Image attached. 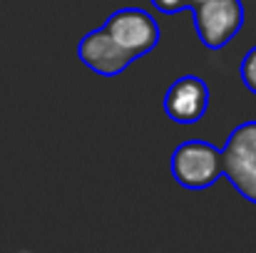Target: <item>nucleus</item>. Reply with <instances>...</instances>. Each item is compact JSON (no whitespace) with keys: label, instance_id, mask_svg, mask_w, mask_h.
I'll return each instance as SVG.
<instances>
[{"label":"nucleus","instance_id":"nucleus-1","mask_svg":"<svg viewBox=\"0 0 256 253\" xmlns=\"http://www.w3.org/2000/svg\"><path fill=\"white\" fill-rule=\"evenodd\" d=\"M172 176L179 186L189 191L209 189L222 179V149L204 139L182 142L170 159Z\"/></svg>","mask_w":256,"mask_h":253},{"label":"nucleus","instance_id":"nucleus-2","mask_svg":"<svg viewBox=\"0 0 256 253\" xmlns=\"http://www.w3.org/2000/svg\"><path fill=\"white\" fill-rule=\"evenodd\" d=\"M222 176L256 204V119L242 122L222 147Z\"/></svg>","mask_w":256,"mask_h":253},{"label":"nucleus","instance_id":"nucleus-3","mask_svg":"<svg viewBox=\"0 0 256 253\" xmlns=\"http://www.w3.org/2000/svg\"><path fill=\"white\" fill-rule=\"evenodd\" d=\"M102 27L134 60L152 52L162 40L160 22L142 7H120L104 20Z\"/></svg>","mask_w":256,"mask_h":253},{"label":"nucleus","instance_id":"nucleus-4","mask_svg":"<svg viewBox=\"0 0 256 253\" xmlns=\"http://www.w3.org/2000/svg\"><path fill=\"white\" fill-rule=\"evenodd\" d=\"M244 25L242 0H206L194 5V30L204 47L222 50L229 45Z\"/></svg>","mask_w":256,"mask_h":253},{"label":"nucleus","instance_id":"nucleus-5","mask_svg":"<svg viewBox=\"0 0 256 253\" xmlns=\"http://www.w3.org/2000/svg\"><path fill=\"white\" fill-rule=\"evenodd\" d=\"M209 109V84L196 75L174 80L164 94V114L176 124H196Z\"/></svg>","mask_w":256,"mask_h":253},{"label":"nucleus","instance_id":"nucleus-6","mask_svg":"<svg viewBox=\"0 0 256 253\" xmlns=\"http://www.w3.org/2000/svg\"><path fill=\"white\" fill-rule=\"evenodd\" d=\"M78 57H80V62H82L85 67H90L92 72H97V75H102V77H117V75H122V72L134 62V57L127 55V52L104 32V27H97V30L87 32L85 37L80 40V45H78Z\"/></svg>","mask_w":256,"mask_h":253},{"label":"nucleus","instance_id":"nucleus-7","mask_svg":"<svg viewBox=\"0 0 256 253\" xmlns=\"http://www.w3.org/2000/svg\"><path fill=\"white\" fill-rule=\"evenodd\" d=\"M239 75H242V82L244 87L256 94V45L244 55V60H242V65H239Z\"/></svg>","mask_w":256,"mask_h":253},{"label":"nucleus","instance_id":"nucleus-8","mask_svg":"<svg viewBox=\"0 0 256 253\" xmlns=\"http://www.w3.org/2000/svg\"><path fill=\"white\" fill-rule=\"evenodd\" d=\"M152 5L160 12H176V10L189 7V0H152Z\"/></svg>","mask_w":256,"mask_h":253},{"label":"nucleus","instance_id":"nucleus-9","mask_svg":"<svg viewBox=\"0 0 256 253\" xmlns=\"http://www.w3.org/2000/svg\"><path fill=\"white\" fill-rule=\"evenodd\" d=\"M199 2H206V0H189V5H199Z\"/></svg>","mask_w":256,"mask_h":253}]
</instances>
